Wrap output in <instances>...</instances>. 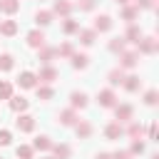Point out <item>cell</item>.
<instances>
[{"label": "cell", "mask_w": 159, "mask_h": 159, "mask_svg": "<svg viewBox=\"0 0 159 159\" xmlns=\"http://www.w3.org/2000/svg\"><path fill=\"white\" fill-rule=\"evenodd\" d=\"M0 32H2L5 37H12V35L17 32V22H15V20H2V22H0Z\"/></svg>", "instance_id": "44dd1931"}, {"label": "cell", "mask_w": 159, "mask_h": 159, "mask_svg": "<svg viewBox=\"0 0 159 159\" xmlns=\"http://www.w3.org/2000/svg\"><path fill=\"white\" fill-rule=\"evenodd\" d=\"M137 17H139V10H137L134 5H124V10H122V20H127L129 25H134Z\"/></svg>", "instance_id": "2e32d148"}, {"label": "cell", "mask_w": 159, "mask_h": 159, "mask_svg": "<svg viewBox=\"0 0 159 159\" xmlns=\"http://www.w3.org/2000/svg\"><path fill=\"white\" fill-rule=\"evenodd\" d=\"M122 84H124V89H127V92H137V89L142 87V80H139L137 75H129V77H124V82H122Z\"/></svg>", "instance_id": "d6986e66"}, {"label": "cell", "mask_w": 159, "mask_h": 159, "mask_svg": "<svg viewBox=\"0 0 159 159\" xmlns=\"http://www.w3.org/2000/svg\"><path fill=\"white\" fill-rule=\"evenodd\" d=\"M124 37H114V40H109V50L112 52H124Z\"/></svg>", "instance_id": "836d02e7"}, {"label": "cell", "mask_w": 159, "mask_h": 159, "mask_svg": "<svg viewBox=\"0 0 159 159\" xmlns=\"http://www.w3.org/2000/svg\"><path fill=\"white\" fill-rule=\"evenodd\" d=\"M47 159H55V157H47Z\"/></svg>", "instance_id": "f6af8a7d"}, {"label": "cell", "mask_w": 159, "mask_h": 159, "mask_svg": "<svg viewBox=\"0 0 159 159\" xmlns=\"http://www.w3.org/2000/svg\"><path fill=\"white\" fill-rule=\"evenodd\" d=\"M87 65H89V57L87 55H82V52H75L72 55V67L75 70H84Z\"/></svg>", "instance_id": "603a6c76"}, {"label": "cell", "mask_w": 159, "mask_h": 159, "mask_svg": "<svg viewBox=\"0 0 159 159\" xmlns=\"http://www.w3.org/2000/svg\"><path fill=\"white\" fill-rule=\"evenodd\" d=\"M137 45H139V52H142V55H154V52H157V47H159L154 37H142Z\"/></svg>", "instance_id": "52a82bcc"}, {"label": "cell", "mask_w": 159, "mask_h": 159, "mask_svg": "<svg viewBox=\"0 0 159 159\" xmlns=\"http://www.w3.org/2000/svg\"><path fill=\"white\" fill-rule=\"evenodd\" d=\"M112 30V17L109 15H99L94 20V32H109Z\"/></svg>", "instance_id": "30bf717a"}, {"label": "cell", "mask_w": 159, "mask_h": 159, "mask_svg": "<svg viewBox=\"0 0 159 159\" xmlns=\"http://www.w3.org/2000/svg\"><path fill=\"white\" fill-rule=\"evenodd\" d=\"M15 154H17V159H32V147H27V144H20V147L15 149Z\"/></svg>", "instance_id": "d6a6232c"}, {"label": "cell", "mask_w": 159, "mask_h": 159, "mask_svg": "<svg viewBox=\"0 0 159 159\" xmlns=\"http://www.w3.org/2000/svg\"><path fill=\"white\" fill-rule=\"evenodd\" d=\"M122 132H124V129H122V124H119V122H112V124H107V127H104V137H107V139H119V137H122Z\"/></svg>", "instance_id": "7c38bea8"}, {"label": "cell", "mask_w": 159, "mask_h": 159, "mask_svg": "<svg viewBox=\"0 0 159 159\" xmlns=\"http://www.w3.org/2000/svg\"><path fill=\"white\" fill-rule=\"evenodd\" d=\"M77 32H80V42H82L84 47L94 45V40H97V32H94V30H77Z\"/></svg>", "instance_id": "ac0fdd59"}, {"label": "cell", "mask_w": 159, "mask_h": 159, "mask_svg": "<svg viewBox=\"0 0 159 159\" xmlns=\"http://www.w3.org/2000/svg\"><path fill=\"white\" fill-rule=\"evenodd\" d=\"M157 5V0H134V7L139 10V7H154Z\"/></svg>", "instance_id": "f35d334b"}, {"label": "cell", "mask_w": 159, "mask_h": 159, "mask_svg": "<svg viewBox=\"0 0 159 159\" xmlns=\"http://www.w3.org/2000/svg\"><path fill=\"white\" fill-rule=\"evenodd\" d=\"M117 2H119V5H129V0H117Z\"/></svg>", "instance_id": "ee69618b"}, {"label": "cell", "mask_w": 159, "mask_h": 159, "mask_svg": "<svg viewBox=\"0 0 159 159\" xmlns=\"http://www.w3.org/2000/svg\"><path fill=\"white\" fill-rule=\"evenodd\" d=\"M70 104H72V109L87 107V94H84V92H72V94H70Z\"/></svg>", "instance_id": "5bb4252c"}, {"label": "cell", "mask_w": 159, "mask_h": 159, "mask_svg": "<svg viewBox=\"0 0 159 159\" xmlns=\"http://www.w3.org/2000/svg\"><path fill=\"white\" fill-rule=\"evenodd\" d=\"M97 0H80V10H92Z\"/></svg>", "instance_id": "ab89813d"}, {"label": "cell", "mask_w": 159, "mask_h": 159, "mask_svg": "<svg viewBox=\"0 0 159 159\" xmlns=\"http://www.w3.org/2000/svg\"><path fill=\"white\" fill-rule=\"evenodd\" d=\"M55 55H57V47H40V55H37V60H40L42 65H50Z\"/></svg>", "instance_id": "4fadbf2b"}, {"label": "cell", "mask_w": 159, "mask_h": 159, "mask_svg": "<svg viewBox=\"0 0 159 159\" xmlns=\"http://www.w3.org/2000/svg\"><path fill=\"white\" fill-rule=\"evenodd\" d=\"M97 102H99V107H114L117 104V94L112 89H102L97 94Z\"/></svg>", "instance_id": "ba28073f"}, {"label": "cell", "mask_w": 159, "mask_h": 159, "mask_svg": "<svg viewBox=\"0 0 159 159\" xmlns=\"http://www.w3.org/2000/svg\"><path fill=\"white\" fill-rule=\"evenodd\" d=\"M60 124H65V127H75V124H77V114H75V109H65V112H60Z\"/></svg>", "instance_id": "9a60e30c"}, {"label": "cell", "mask_w": 159, "mask_h": 159, "mask_svg": "<svg viewBox=\"0 0 159 159\" xmlns=\"http://www.w3.org/2000/svg\"><path fill=\"white\" fill-rule=\"evenodd\" d=\"M139 60V52H119V70H132Z\"/></svg>", "instance_id": "7a4b0ae2"}, {"label": "cell", "mask_w": 159, "mask_h": 159, "mask_svg": "<svg viewBox=\"0 0 159 159\" xmlns=\"http://www.w3.org/2000/svg\"><path fill=\"white\" fill-rule=\"evenodd\" d=\"M37 80H40V84H52V82L57 80V70H55V67H50V65H45V67L40 70Z\"/></svg>", "instance_id": "277c9868"}, {"label": "cell", "mask_w": 159, "mask_h": 159, "mask_svg": "<svg viewBox=\"0 0 159 159\" xmlns=\"http://www.w3.org/2000/svg\"><path fill=\"white\" fill-rule=\"evenodd\" d=\"M12 65H15V57H12V55H7V52L0 55V70H2V72H10Z\"/></svg>", "instance_id": "f1b7e54d"}, {"label": "cell", "mask_w": 159, "mask_h": 159, "mask_svg": "<svg viewBox=\"0 0 159 159\" xmlns=\"http://www.w3.org/2000/svg\"><path fill=\"white\" fill-rule=\"evenodd\" d=\"M114 117H117L119 124L132 122V117H134V107H132V104H114Z\"/></svg>", "instance_id": "6da1fadb"}, {"label": "cell", "mask_w": 159, "mask_h": 159, "mask_svg": "<svg viewBox=\"0 0 159 159\" xmlns=\"http://www.w3.org/2000/svg\"><path fill=\"white\" fill-rule=\"evenodd\" d=\"M12 97V84L7 80H0V99H10Z\"/></svg>", "instance_id": "f546056e"}, {"label": "cell", "mask_w": 159, "mask_h": 159, "mask_svg": "<svg viewBox=\"0 0 159 159\" xmlns=\"http://www.w3.org/2000/svg\"><path fill=\"white\" fill-rule=\"evenodd\" d=\"M77 30H80L77 20H72V17H65V22H62V32H65V35H72V32H77Z\"/></svg>", "instance_id": "4316f807"}, {"label": "cell", "mask_w": 159, "mask_h": 159, "mask_svg": "<svg viewBox=\"0 0 159 159\" xmlns=\"http://www.w3.org/2000/svg\"><path fill=\"white\" fill-rule=\"evenodd\" d=\"M0 10L7 12V15H12V12L20 10V0H0Z\"/></svg>", "instance_id": "cb8c5ba5"}, {"label": "cell", "mask_w": 159, "mask_h": 159, "mask_svg": "<svg viewBox=\"0 0 159 159\" xmlns=\"http://www.w3.org/2000/svg\"><path fill=\"white\" fill-rule=\"evenodd\" d=\"M112 159H132V154H129V152H114Z\"/></svg>", "instance_id": "60d3db41"}, {"label": "cell", "mask_w": 159, "mask_h": 159, "mask_svg": "<svg viewBox=\"0 0 159 159\" xmlns=\"http://www.w3.org/2000/svg\"><path fill=\"white\" fill-rule=\"evenodd\" d=\"M17 84H20L22 89H32V87H37V75H35V72H30V70H25V72H20Z\"/></svg>", "instance_id": "3957f363"}, {"label": "cell", "mask_w": 159, "mask_h": 159, "mask_svg": "<svg viewBox=\"0 0 159 159\" xmlns=\"http://www.w3.org/2000/svg\"><path fill=\"white\" fill-rule=\"evenodd\" d=\"M122 82H124V72H122V70H112V72H109V84L117 87V84H122Z\"/></svg>", "instance_id": "1f68e13d"}, {"label": "cell", "mask_w": 159, "mask_h": 159, "mask_svg": "<svg viewBox=\"0 0 159 159\" xmlns=\"http://www.w3.org/2000/svg\"><path fill=\"white\" fill-rule=\"evenodd\" d=\"M149 139H157V124L149 127Z\"/></svg>", "instance_id": "b9f144b4"}, {"label": "cell", "mask_w": 159, "mask_h": 159, "mask_svg": "<svg viewBox=\"0 0 159 159\" xmlns=\"http://www.w3.org/2000/svg\"><path fill=\"white\" fill-rule=\"evenodd\" d=\"M35 89H37V99H52V94H55L50 84H37Z\"/></svg>", "instance_id": "83f0119b"}, {"label": "cell", "mask_w": 159, "mask_h": 159, "mask_svg": "<svg viewBox=\"0 0 159 159\" xmlns=\"http://www.w3.org/2000/svg\"><path fill=\"white\" fill-rule=\"evenodd\" d=\"M27 107H30V102L25 97H10V109L12 112H25Z\"/></svg>", "instance_id": "ffe728a7"}, {"label": "cell", "mask_w": 159, "mask_h": 159, "mask_svg": "<svg viewBox=\"0 0 159 159\" xmlns=\"http://www.w3.org/2000/svg\"><path fill=\"white\" fill-rule=\"evenodd\" d=\"M157 97H159V94H157V89H149V92L144 94V104L154 107V104H157Z\"/></svg>", "instance_id": "8d00e7d4"}, {"label": "cell", "mask_w": 159, "mask_h": 159, "mask_svg": "<svg viewBox=\"0 0 159 159\" xmlns=\"http://www.w3.org/2000/svg\"><path fill=\"white\" fill-rule=\"evenodd\" d=\"M129 154H132V157H134V154H144V142L134 139V142H132V147H129Z\"/></svg>", "instance_id": "d590c367"}, {"label": "cell", "mask_w": 159, "mask_h": 159, "mask_svg": "<svg viewBox=\"0 0 159 159\" xmlns=\"http://www.w3.org/2000/svg\"><path fill=\"white\" fill-rule=\"evenodd\" d=\"M10 139H12V134H10L7 129H0V147H7Z\"/></svg>", "instance_id": "74e56055"}, {"label": "cell", "mask_w": 159, "mask_h": 159, "mask_svg": "<svg viewBox=\"0 0 159 159\" xmlns=\"http://www.w3.org/2000/svg\"><path fill=\"white\" fill-rule=\"evenodd\" d=\"M32 149H40V152H47V149H52V142H50V137H37L35 142H32Z\"/></svg>", "instance_id": "d4e9b609"}, {"label": "cell", "mask_w": 159, "mask_h": 159, "mask_svg": "<svg viewBox=\"0 0 159 159\" xmlns=\"http://www.w3.org/2000/svg\"><path fill=\"white\" fill-rule=\"evenodd\" d=\"M0 159H2V157H0Z\"/></svg>", "instance_id": "bcb514c9"}, {"label": "cell", "mask_w": 159, "mask_h": 159, "mask_svg": "<svg viewBox=\"0 0 159 159\" xmlns=\"http://www.w3.org/2000/svg\"><path fill=\"white\" fill-rule=\"evenodd\" d=\"M15 124H17L20 132H32V129H35V117H32V114H20V117L15 119Z\"/></svg>", "instance_id": "9c48e42d"}, {"label": "cell", "mask_w": 159, "mask_h": 159, "mask_svg": "<svg viewBox=\"0 0 159 159\" xmlns=\"http://www.w3.org/2000/svg\"><path fill=\"white\" fill-rule=\"evenodd\" d=\"M127 134H129L132 139H137V137H142V127H139L137 122H129V129H127Z\"/></svg>", "instance_id": "e575fe53"}, {"label": "cell", "mask_w": 159, "mask_h": 159, "mask_svg": "<svg viewBox=\"0 0 159 159\" xmlns=\"http://www.w3.org/2000/svg\"><path fill=\"white\" fill-rule=\"evenodd\" d=\"M97 159H112V154H107V152H99V154H97Z\"/></svg>", "instance_id": "7bdbcfd3"}, {"label": "cell", "mask_w": 159, "mask_h": 159, "mask_svg": "<svg viewBox=\"0 0 159 159\" xmlns=\"http://www.w3.org/2000/svg\"><path fill=\"white\" fill-rule=\"evenodd\" d=\"M139 40H142V30H139L137 25H129V27H127V35H124V42H134V45H137Z\"/></svg>", "instance_id": "e0dca14e"}, {"label": "cell", "mask_w": 159, "mask_h": 159, "mask_svg": "<svg viewBox=\"0 0 159 159\" xmlns=\"http://www.w3.org/2000/svg\"><path fill=\"white\" fill-rule=\"evenodd\" d=\"M27 45L30 47H37V50L45 47V32L42 30H30L27 32Z\"/></svg>", "instance_id": "8992f818"}, {"label": "cell", "mask_w": 159, "mask_h": 159, "mask_svg": "<svg viewBox=\"0 0 159 159\" xmlns=\"http://www.w3.org/2000/svg\"><path fill=\"white\" fill-rule=\"evenodd\" d=\"M52 17H55V15H52V12H50V10H40V12H37V15H35V22H37V25H42V27H45V25H50V22H52Z\"/></svg>", "instance_id": "484cf974"}, {"label": "cell", "mask_w": 159, "mask_h": 159, "mask_svg": "<svg viewBox=\"0 0 159 159\" xmlns=\"http://www.w3.org/2000/svg\"><path fill=\"white\" fill-rule=\"evenodd\" d=\"M52 154H55V159H70L72 149L67 144H52Z\"/></svg>", "instance_id": "7402d4cb"}, {"label": "cell", "mask_w": 159, "mask_h": 159, "mask_svg": "<svg viewBox=\"0 0 159 159\" xmlns=\"http://www.w3.org/2000/svg\"><path fill=\"white\" fill-rule=\"evenodd\" d=\"M72 2L70 0H55V5H52V15H62V17H70V12H72Z\"/></svg>", "instance_id": "5b68a950"}, {"label": "cell", "mask_w": 159, "mask_h": 159, "mask_svg": "<svg viewBox=\"0 0 159 159\" xmlns=\"http://www.w3.org/2000/svg\"><path fill=\"white\" fill-rule=\"evenodd\" d=\"M75 132H77L80 139H87V137H92V124H89L87 119H80V122L75 124Z\"/></svg>", "instance_id": "8fae6325"}, {"label": "cell", "mask_w": 159, "mask_h": 159, "mask_svg": "<svg viewBox=\"0 0 159 159\" xmlns=\"http://www.w3.org/2000/svg\"><path fill=\"white\" fill-rule=\"evenodd\" d=\"M57 55H60V57H72V55H75V47H72V42H62V45L57 47Z\"/></svg>", "instance_id": "4dcf8cb0"}]
</instances>
